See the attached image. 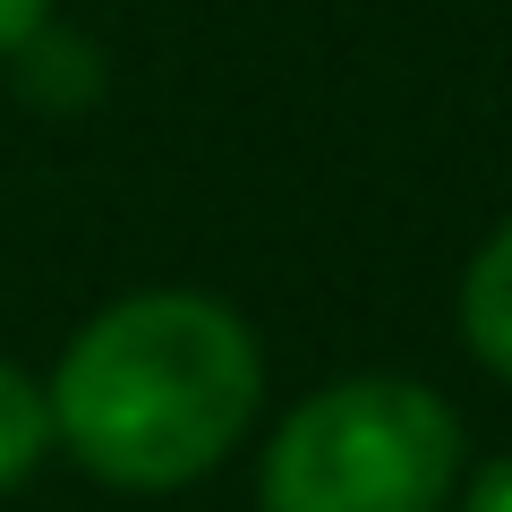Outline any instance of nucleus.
Listing matches in <instances>:
<instances>
[{"label": "nucleus", "mask_w": 512, "mask_h": 512, "mask_svg": "<svg viewBox=\"0 0 512 512\" xmlns=\"http://www.w3.org/2000/svg\"><path fill=\"white\" fill-rule=\"evenodd\" d=\"M43 18H52V0H0V60L26 52V43L43 35Z\"/></svg>", "instance_id": "39448f33"}, {"label": "nucleus", "mask_w": 512, "mask_h": 512, "mask_svg": "<svg viewBox=\"0 0 512 512\" xmlns=\"http://www.w3.org/2000/svg\"><path fill=\"white\" fill-rule=\"evenodd\" d=\"M461 342L512 376V222L470 256V274H461Z\"/></svg>", "instance_id": "7ed1b4c3"}, {"label": "nucleus", "mask_w": 512, "mask_h": 512, "mask_svg": "<svg viewBox=\"0 0 512 512\" xmlns=\"http://www.w3.org/2000/svg\"><path fill=\"white\" fill-rule=\"evenodd\" d=\"M43 444H52V393H43L26 367L0 359V495L43 461Z\"/></svg>", "instance_id": "20e7f679"}, {"label": "nucleus", "mask_w": 512, "mask_h": 512, "mask_svg": "<svg viewBox=\"0 0 512 512\" xmlns=\"http://www.w3.org/2000/svg\"><path fill=\"white\" fill-rule=\"evenodd\" d=\"M461 512H512V461H487L470 478V495H461Z\"/></svg>", "instance_id": "423d86ee"}, {"label": "nucleus", "mask_w": 512, "mask_h": 512, "mask_svg": "<svg viewBox=\"0 0 512 512\" xmlns=\"http://www.w3.org/2000/svg\"><path fill=\"white\" fill-rule=\"evenodd\" d=\"M461 478V419L410 376H350L299 402L265 444V512H444Z\"/></svg>", "instance_id": "f03ea898"}, {"label": "nucleus", "mask_w": 512, "mask_h": 512, "mask_svg": "<svg viewBox=\"0 0 512 512\" xmlns=\"http://www.w3.org/2000/svg\"><path fill=\"white\" fill-rule=\"evenodd\" d=\"M256 333L205 291H137L69 342L52 376V436L103 487L171 495L205 478L256 419Z\"/></svg>", "instance_id": "f257e3e1"}]
</instances>
